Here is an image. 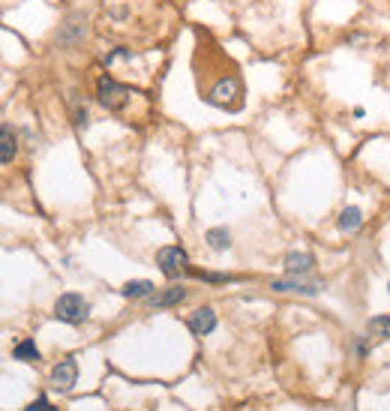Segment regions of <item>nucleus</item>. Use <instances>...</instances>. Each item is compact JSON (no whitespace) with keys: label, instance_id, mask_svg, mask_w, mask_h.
Wrapping results in <instances>:
<instances>
[{"label":"nucleus","instance_id":"obj_2","mask_svg":"<svg viewBox=\"0 0 390 411\" xmlns=\"http://www.w3.org/2000/svg\"><path fill=\"white\" fill-rule=\"evenodd\" d=\"M55 315L67 325H81V321L91 315V303H87L79 291H67L60 294L57 303H55Z\"/></svg>","mask_w":390,"mask_h":411},{"label":"nucleus","instance_id":"obj_1","mask_svg":"<svg viewBox=\"0 0 390 411\" xmlns=\"http://www.w3.org/2000/svg\"><path fill=\"white\" fill-rule=\"evenodd\" d=\"M205 99L210 102V106H217V108L237 111V108H241V102H243V87H241V79H237V75H225V79H219L217 84L210 87Z\"/></svg>","mask_w":390,"mask_h":411},{"label":"nucleus","instance_id":"obj_8","mask_svg":"<svg viewBox=\"0 0 390 411\" xmlns=\"http://www.w3.org/2000/svg\"><path fill=\"white\" fill-rule=\"evenodd\" d=\"M312 267H316L312 252H288L285 255V271H288V276H306V274H312Z\"/></svg>","mask_w":390,"mask_h":411},{"label":"nucleus","instance_id":"obj_19","mask_svg":"<svg viewBox=\"0 0 390 411\" xmlns=\"http://www.w3.org/2000/svg\"><path fill=\"white\" fill-rule=\"evenodd\" d=\"M387 294H390V282H387Z\"/></svg>","mask_w":390,"mask_h":411},{"label":"nucleus","instance_id":"obj_14","mask_svg":"<svg viewBox=\"0 0 390 411\" xmlns=\"http://www.w3.org/2000/svg\"><path fill=\"white\" fill-rule=\"evenodd\" d=\"M207 247L217 249V252L229 249V247H231V231H229V228H210V231H207Z\"/></svg>","mask_w":390,"mask_h":411},{"label":"nucleus","instance_id":"obj_10","mask_svg":"<svg viewBox=\"0 0 390 411\" xmlns=\"http://www.w3.org/2000/svg\"><path fill=\"white\" fill-rule=\"evenodd\" d=\"M186 300V288H166V291H154V294H150V298H147V303L150 306H156V310H168V306H178V303H183Z\"/></svg>","mask_w":390,"mask_h":411},{"label":"nucleus","instance_id":"obj_13","mask_svg":"<svg viewBox=\"0 0 390 411\" xmlns=\"http://www.w3.org/2000/svg\"><path fill=\"white\" fill-rule=\"evenodd\" d=\"M336 225H339V231H357L360 225H363V210L360 208H345L343 213H339V220H336Z\"/></svg>","mask_w":390,"mask_h":411},{"label":"nucleus","instance_id":"obj_5","mask_svg":"<svg viewBox=\"0 0 390 411\" xmlns=\"http://www.w3.org/2000/svg\"><path fill=\"white\" fill-rule=\"evenodd\" d=\"M79 381V364L67 357V361H60L55 369H52V384L57 390H72V384Z\"/></svg>","mask_w":390,"mask_h":411},{"label":"nucleus","instance_id":"obj_9","mask_svg":"<svg viewBox=\"0 0 390 411\" xmlns=\"http://www.w3.org/2000/svg\"><path fill=\"white\" fill-rule=\"evenodd\" d=\"M81 36H84V16H81V12H75L72 18H67L64 28H60V33H57V43L69 48V45L79 43Z\"/></svg>","mask_w":390,"mask_h":411},{"label":"nucleus","instance_id":"obj_17","mask_svg":"<svg viewBox=\"0 0 390 411\" xmlns=\"http://www.w3.org/2000/svg\"><path fill=\"white\" fill-rule=\"evenodd\" d=\"M198 279H207V282H225V279H229V276H225V274H198V271H193Z\"/></svg>","mask_w":390,"mask_h":411},{"label":"nucleus","instance_id":"obj_4","mask_svg":"<svg viewBox=\"0 0 390 411\" xmlns=\"http://www.w3.org/2000/svg\"><path fill=\"white\" fill-rule=\"evenodd\" d=\"M96 99H99V106L108 108V111H120L123 106L130 102V91L123 84H117L115 79H99V87H96Z\"/></svg>","mask_w":390,"mask_h":411},{"label":"nucleus","instance_id":"obj_7","mask_svg":"<svg viewBox=\"0 0 390 411\" xmlns=\"http://www.w3.org/2000/svg\"><path fill=\"white\" fill-rule=\"evenodd\" d=\"M273 291H297V294H309V298H316L319 294V282H309L304 276H288V279H276Z\"/></svg>","mask_w":390,"mask_h":411},{"label":"nucleus","instance_id":"obj_3","mask_svg":"<svg viewBox=\"0 0 390 411\" xmlns=\"http://www.w3.org/2000/svg\"><path fill=\"white\" fill-rule=\"evenodd\" d=\"M156 264L168 279H178L190 271V255H186L183 247H162L156 252Z\"/></svg>","mask_w":390,"mask_h":411},{"label":"nucleus","instance_id":"obj_18","mask_svg":"<svg viewBox=\"0 0 390 411\" xmlns=\"http://www.w3.org/2000/svg\"><path fill=\"white\" fill-rule=\"evenodd\" d=\"M30 411H55V405H48L45 396H40V400H36V402L30 405Z\"/></svg>","mask_w":390,"mask_h":411},{"label":"nucleus","instance_id":"obj_12","mask_svg":"<svg viewBox=\"0 0 390 411\" xmlns=\"http://www.w3.org/2000/svg\"><path fill=\"white\" fill-rule=\"evenodd\" d=\"M156 291V286L150 279H130L127 286L120 288L123 298H130V300H138V298H150V294Z\"/></svg>","mask_w":390,"mask_h":411},{"label":"nucleus","instance_id":"obj_15","mask_svg":"<svg viewBox=\"0 0 390 411\" xmlns=\"http://www.w3.org/2000/svg\"><path fill=\"white\" fill-rule=\"evenodd\" d=\"M12 354H16V361H24V364L40 361V349L33 345V339H21L16 349H12Z\"/></svg>","mask_w":390,"mask_h":411},{"label":"nucleus","instance_id":"obj_6","mask_svg":"<svg viewBox=\"0 0 390 411\" xmlns=\"http://www.w3.org/2000/svg\"><path fill=\"white\" fill-rule=\"evenodd\" d=\"M186 325H190V330L195 333V337H207V333L217 330V313H213L210 306H201V310H195L190 315Z\"/></svg>","mask_w":390,"mask_h":411},{"label":"nucleus","instance_id":"obj_11","mask_svg":"<svg viewBox=\"0 0 390 411\" xmlns=\"http://www.w3.org/2000/svg\"><path fill=\"white\" fill-rule=\"evenodd\" d=\"M16 153H18V138L16 133L9 130V126L0 123V165H6L16 159Z\"/></svg>","mask_w":390,"mask_h":411},{"label":"nucleus","instance_id":"obj_16","mask_svg":"<svg viewBox=\"0 0 390 411\" xmlns=\"http://www.w3.org/2000/svg\"><path fill=\"white\" fill-rule=\"evenodd\" d=\"M369 337L372 339H390V315H375L369 321Z\"/></svg>","mask_w":390,"mask_h":411}]
</instances>
